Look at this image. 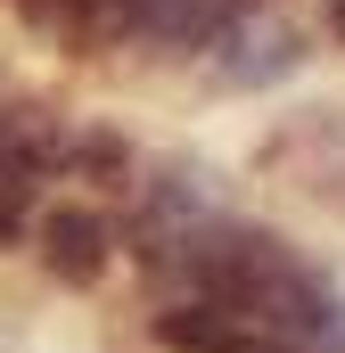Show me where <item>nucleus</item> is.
Instances as JSON below:
<instances>
[{
  "mask_svg": "<svg viewBox=\"0 0 345 353\" xmlns=\"http://www.w3.org/2000/svg\"><path fill=\"white\" fill-rule=\"evenodd\" d=\"M337 205H345V189H337Z\"/></svg>",
  "mask_w": 345,
  "mask_h": 353,
  "instance_id": "nucleus-8",
  "label": "nucleus"
},
{
  "mask_svg": "<svg viewBox=\"0 0 345 353\" xmlns=\"http://www.w3.org/2000/svg\"><path fill=\"white\" fill-rule=\"evenodd\" d=\"M33 239H41V263L58 271L66 288H90V279L107 271V255H115V239H107V222H99L90 205H50Z\"/></svg>",
  "mask_w": 345,
  "mask_h": 353,
  "instance_id": "nucleus-2",
  "label": "nucleus"
},
{
  "mask_svg": "<svg viewBox=\"0 0 345 353\" xmlns=\"http://www.w3.org/2000/svg\"><path fill=\"white\" fill-rule=\"evenodd\" d=\"M157 345H172V353H288L263 329H247L239 312H222V304H165L157 312Z\"/></svg>",
  "mask_w": 345,
  "mask_h": 353,
  "instance_id": "nucleus-3",
  "label": "nucleus"
},
{
  "mask_svg": "<svg viewBox=\"0 0 345 353\" xmlns=\"http://www.w3.org/2000/svg\"><path fill=\"white\" fill-rule=\"evenodd\" d=\"M329 17H337V33H345V0H329Z\"/></svg>",
  "mask_w": 345,
  "mask_h": 353,
  "instance_id": "nucleus-7",
  "label": "nucleus"
},
{
  "mask_svg": "<svg viewBox=\"0 0 345 353\" xmlns=\"http://www.w3.org/2000/svg\"><path fill=\"white\" fill-rule=\"evenodd\" d=\"M75 157H83L90 173H124V140H115V132H83V148H75Z\"/></svg>",
  "mask_w": 345,
  "mask_h": 353,
  "instance_id": "nucleus-5",
  "label": "nucleus"
},
{
  "mask_svg": "<svg viewBox=\"0 0 345 353\" xmlns=\"http://www.w3.org/2000/svg\"><path fill=\"white\" fill-rule=\"evenodd\" d=\"M25 239V181H0V247Z\"/></svg>",
  "mask_w": 345,
  "mask_h": 353,
  "instance_id": "nucleus-6",
  "label": "nucleus"
},
{
  "mask_svg": "<svg viewBox=\"0 0 345 353\" xmlns=\"http://www.w3.org/2000/svg\"><path fill=\"white\" fill-rule=\"evenodd\" d=\"M222 25H230V0H140V17H132V33L165 41V50H206Z\"/></svg>",
  "mask_w": 345,
  "mask_h": 353,
  "instance_id": "nucleus-4",
  "label": "nucleus"
},
{
  "mask_svg": "<svg viewBox=\"0 0 345 353\" xmlns=\"http://www.w3.org/2000/svg\"><path fill=\"white\" fill-rule=\"evenodd\" d=\"M304 66V33L279 25V17H255V8H230V25L214 33V74L230 90H263L279 74Z\"/></svg>",
  "mask_w": 345,
  "mask_h": 353,
  "instance_id": "nucleus-1",
  "label": "nucleus"
}]
</instances>
